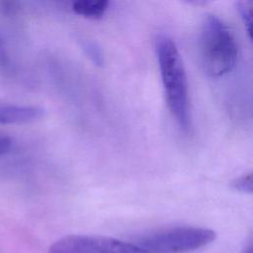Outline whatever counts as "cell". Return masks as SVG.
Wrapping results in <instances>:
<instances>
[{
  "label": "cell",
  "mask_w": 253,
  "mask_h": 253,
  "mask_svg": "<svg viewBox=\"0 0 253 253\" xmlns=\"http://www.w3.org/2000/svg\"><path fill=\"white\" fill-rule=\"evenodd\" d=\"M109 2L106 0H77L72 4L75 14L87 19H101L108 10Z\"/></svg>",
  "instance_id": "8992f818"
},
{
  "label": "cell",
  "mask_w": 253,
  "mask_h": 253,
  "mask_svg": "<svg viewBox=\"0 0 253 253\" xmlns=\"http://www.w3.org/2000/svg\"><path fill=\"white\" fill-rule=\"evenodd\" d=\"M43 110L36 106L0 102V124H25L41 119Z\"/></svg>",
  "instance_id": "5b68a950"
},
{
  "label": "cell",
  "mask_w": 253,
  "mask_h": 253,
  "mask_svg": "<svg viewBox=\"0 0 253 253\" xmlns=\"http://www.w3.org/2000/svg\"><path fill=\"white\" fill-rule=\"evenodd\" d=\"M237 9L240 17L247 29L249 38L251 39L252 17H253V3L251 1H240L237 3Z\"/></svg>",
  "instance_id": "52a82bcc"
},
{
  "label": "cell",
  "mask_w": 253,
  "mask_h": 253,
  "mask_svg": "<svg viewBox=\"0 0 253 253\" xmlns=\"http://www.w3.org/2000/svg\"><path fill=\"white\" fill-rule=\"evenodd\" d=\"M231 187L242 193H252V175L249 173L235 179L232 182Z\"/></svg>",
  "instance_id": "ba28073f"
},
{
  "label": "cell",
  "mask_w": 253,
  "mask_h": 253,
  "mask_svg": "<svg viewBox=\"0 0 253 253\" xmlns=\"http://www.w3.org/2000/svg\"><path fill=\"white\" fill-rule=\"evenodd\" d=\"M201 59L205 72L220 77L230 72L236 63L237 46L228 27L215 15H208L202 25Z\"/></svg>",
  "instance_id": "7a4b0ae2"
},
{
  "label": "cell",
  "mask_w": 253,
  "mask_h": 253,
  "mask_svg": "<svg viewBox=\"0 0 253 253\" xmlns=\"http://www.w3.org/2000/svg\"><path fill=\"white\" fill-rule=\"evenodd\" d=\"M213 230L198 226H176L143 235L136 243L146 253H188L214 241Z\"/></svg>",
  "instance_id": "3957f363"
},
{
  "label": "cell",
  "mask_w": 253,
  "mask_h": 253,
  "mask_svg": "<svg viewBox=\"0 0 253 253\" xmlns=\"http://www.w3.org/2000/svg\"><path fill=\"white\" fill-rule=\"evenodd\" d=\"M12 139L7 135L0 134V155H3L10 151L12 147Z\"/></svg>",
  "instance_id": "8fae6325"
},
{
  "label": "cell",
  "mask_w": 253,
  "mask_h": 253,
  "mask_svg": "<svg viewBox=\"0 0 253 253\" xmlns=\"http://www.w3.org/2000/svg\"><path fill=\"white\" fill-rule=\"evenodd\" d=\"M241 253H253V242H252V238H250L245 245L242 248Z\"/></svg>",
  "instance_id": "7c38bea8"
},
{
  "label": "cell",
  "mask_w": 253,
  "mask_h": 253,
  "mask_svg": "<svg viewBox=\"0 0 253 253\" xmlns=\"http://www.w3.org/2000/svg\"><path fill=\"white\" fill-rule=\"evenodd\" d=\"M8 64H9V58H8V54L6 52L5 42L0 33V66L6 67V66H8Z\"/></svg>",
  "instance_id": "30bf717a"
},
{
  "label": "cell",
  "mask_w": 253,
  "mask_h": 253,
  "mask_svg": "<svg viewBox=\"0 0 253 253\" xmlns=\"http://www.w3.org/2000/svg\"><path fill=\"white\" fill-rule=\"evenodd\" d=\"M48 253H146L137 244L99 235L70 234L56 240Z\"/></svg>",
  "instance_id": "277c9868"
},
{
  "label": "cell",
  "mask_w": 253,
  "mask_h": 253,
  "mask_svg": "<svg viewBox=\"0 0 253 253\" xmlns=\"http://www.w3.org/2000/svg\"><path fill=\"white\" fill-rule=\"evenodd\" d=\"M156 55L170 112L180 127L187 130L191 121L188 79L179 49L171 38L163 35L157 38Z\"/></svg>",
  "instance_id": "6da1fadb"
},
{
  "label": "cell",
  "mask_w": 253,
  "mask_h": 253,
  "mask_svg": "<svg viewBox=\"0 0 253 253\" xmlns=\"http://www.w3.org/2000/svg\"><path fill=\"white\" fill-rule=\"evenodd\" d=\"M84 49L86 50V53L88 56L96 63V64H101L103 61L100 49L93 43V42H86L84 44Z\"/></svg>",
  "instance_id": "9c48e42d"
}]
</instances>
